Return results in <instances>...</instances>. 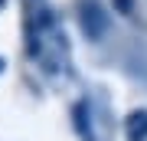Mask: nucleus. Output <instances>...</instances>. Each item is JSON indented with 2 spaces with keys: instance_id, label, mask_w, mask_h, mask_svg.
<instances>
[{
  "instance_id": "f257e3e1",
  "label": "nucleus",
  "mask_w": 147,
  "mask_h": 141,
  "mask_svg": "<svg viewBox=\"0 0 147 141\" xmlns=\"http://www.w3.org/2000/svg\"><path fill=\"white\" fill-rule=\"evenodd\" d=\"M26 30H30V56H33V63L39 66V72L49 82L62 85L72 76V49H69V40H65V30L59 23V16L42 0H36L30 7Z\"/></svg>"
},
{
  "instance_id": "f03ea898",
  "label": "nucleus",
  "mask_w": 147,
  "mask_h": 141,
  "mask_svg": "<svg viewBox=\"0 0 147 141\" xmlns=\"http://www.w3.org/2000/svg\"><path fill=\"white\" fill-rule=\"evenodd\" d=\"M82 30L88 33V40H95V43H101L105 33H108V13L101 10L95 0H88V3L82 7Z\"/></svg>"
},
{
  "instance_id": "7ed1b4c3",
  "label": "nucleus",
  "mask_w": 147,
  "mask_h": 141,
  "mask_svg": "<svg viewBox=\"0 0 147 141\" xmlns=\"http://www.w3.org/2000/svg\"><path fill=\"white\" fill-rule=\"evenodd\" d=\"M127 141H147V112H131L124 121Z\"/></svg>"
},
{
  "instance_id": "20e7f679",
  "label": "nucleus",
  "mask_w": 147,
  "mask_h": 141,
  "mask_svg": "<svg viewBox=\"0 0 147 141\" xmlns=\"http://www.w3.org/2000/svg\"><path fill=\"white\" fill-rule=\"evenodd\" d=\"M3 3H7V0H0V7H3Z\"/></svg>"
}]
</instances>
